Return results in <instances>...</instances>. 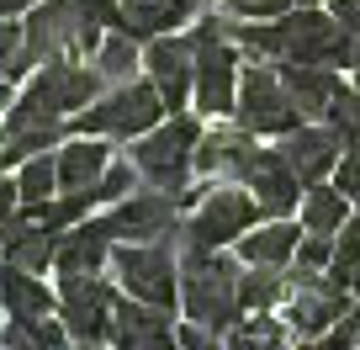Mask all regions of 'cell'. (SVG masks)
<instances>
[{"mask_svg": "<svg viewBox=\"0 0 360 350\" xmlns=\"http://www.w3.org/2000/svg\"><path fill=\"white\" fill-rule=\"evenodd\" d=\"M0 249H6L11 265L43 271V265H53V260H58V234H53V228H43L37 218L16 213L11 223H0Z\"/></svg>", "mask_w": 360, "mask_h": 350, "instance_id": "21", "label": "cell"}, {"mask_svg": "<svg viewBox=\"0 0 360 350\" xmlns=\"http://www.w3.org/2000/svg\"><path fill=\"white\" fill-rule=\"evenodd\" d=\"M143 64H148V80L159 85V96H165V106L180 112L186 96L196 91V37H175V32L148 37Z\"/></svg>", "mask_w": 360, "mask_h": 350, "instance_id": "13", "label": "cell"}, {"mask_svg": "<svg viewBox=\"0 0 360 350\" xmlns=\"http://www.w3.org/2000/svg\"><path fill=\"white\" fill-rule=\"evenodd\" d=\"M349 223V196L339 186H313L302 196V234H339Z\"/></svg>", "mask_w": 360, "mask_h": 350, "instance_id": "26", "label": "cell"}, {"mask_svg": "<svg viewBox=\"0 0 360 350\" xmlns=\"http://www.w3.org/2000/svg\"><path fill=\"white\" fill-rule=\"evenodd\" d=\"M180 255V308L186 318L212 335H228V329L244 324V297H238V276H244V260H228L217 249L202 244H175Z\"/></svg>", "mask_w": 360, "mask_h": 350, "instance_id": "2", "label": "cell"}, {"mask_svg": "<svg viewBox=\"0 0 360 350\" xmlns=\"http://www.w3.org/2000/svg\"><path fill=\"white\" fill-rule=\"evenodd\" d=\"M117 282L127 287V297H143L154 308H169L180 297V255L169 239H154V244H122L112 255Z\"/></svg>", "mask_w": 360, "mask_h": 350, "instance_id": "10", "label": "cell"}, {"mask_svg": "<svg viewBox=\"0 0 360 350\" xmlns=\"http://www.w3.org/2000/svg\"><path fill=\"white\" fill-rule=\"evenodd\" d=\"M328 127L345 138V149L360 154V91H339L334 106H328Z\"/></svg>", "mask_w": 360, "mask_h": 350, "instance_id": "34", "label": "cell"}, {"mask_svg": "<svg viewBox=\"0 0 360 350\" xmlns=\"http://www.w3.org/2000/svg\"><path fill=\"white\" fill-rule=\"evenodd\" d=\"M22 213V181H11L6 170H0V223H11Z\"/></svg>", "mask_w": 360, "mask_h": 350, "instance_id": "39", "label": "cell"}, {"mask_svg": "<svg viewBox=\"0 0 360 350\" xmlns=\"http://www.w3.org/2000/svg\"><path fill=\"white\" fill-rule=\"evenodd\" d=\"M180 196L159 192V186H143V192L122 196L112 218H101L106 239H122V244H154V239H169L180 223Z\"/></svg>", "mask_w": 360, "mask_h": 350, "instance_id": "11", "label": "cell"}, {"mask_svg": "<svg viewBox=\"0 0 360 350\" xmlns=\"http://www.w3.org/2000/svg\"><path fill=\"white\" fill-rule=\"evenodd\" d=\"M255 159H259V144H255L249 127H212V133H202V144H196V170H207L217 181L244 186V175L255 170Z\"/></svg>", "mask_w": 360, "mask_h": 350, "instance_id": "16", "label": "cell"}, {"mask_svg": "<svg viewBox=\"0 0 360 350\" xmlns=\"http://www.w3.org/2000/svg\"><path fill=\"white\" fill-rule=\"evenodd\" d=\"M228 37H233L244 54H259V58H281V64H323V69H349L355 64V43L339 16H323L313 6L302 11H286L276 22H255L244 27L238 16H228Z\"/></svg>", "mask_w": 360, "mask_h": 350, "instance_id": "1", "label": "cell"}, {"mask_svg": "<svg viewBox=\"0 0 360 350\" xmlns=\"http://www.w3.org/2000/svg\"><path fill=\"white\" fill-rule=\"evenodd\" d=\"M112 260V239H106L101 223H79L69 234H58V276H75V271H101Z\"/></svg>", "mask_w": 360, "mask_h": 350, "instance_id": "24", "label": "cell"}, {"mask_svg": "<svg viewBox=\"0 0 360 350\" xmlns=\"http://www.w3.org/2000/svg\"><path fill=\"white\" fill-rule=\"evenodd\" d=\"M238 127H249V133H292V127H302V106L292 101V91H286V80L276 64H249L244 75H238V106H233Z\"/></svg>", "mask_w": 360, "mask_h": 350, "instance_id": "8", "label": "cell"}, {"mask_svg": "<svg viewBox=\"0 0 360 350\" xmlns=\"http://www.w3.org/2000/svg\"><path fill=\"white\" fill-rule=\"evenodd\" d=\"M0 350H53L43 335H37V324H22V318H6V329H0Z\"/></svg>", "mask_w": 360, "mask_h": 350, "instance_id": "36", "label": "cell"}, {"mask_svg": "<svg viewBox=\"0 0 360 350\" xmlns=\"http://www.w3.org/2000/svg\"><path fill=\"white\" fill-rule=\"evenodd\" d=\"M0 313H6V308H0Z\"/></svg>", "mask_w": 360, "mask_h": 350, "instance_id": "49", "label": "cell"}, {"mask_svg": "<svg viewBox=\"0 0 360 350\" xmlns=\"http://www.w3.org/2000/svg\"><path fill=\"white\" fill-rule=\"evenodd\" d=\"M32 64L37 58H32V48H27V32L0 22V80H22Z\"/></svg>", "mask_w": 360, "mask_h": 350, "instance_id": "32", "label": "cell"}, {"mask_svg": "<svg viewBox=\"0 0 360 350\" xmlns=\"http://www.w3.org/2000/svg\"><path fill=\"white\" fill-rule=\"evenodd\" d=\"M286 282H292V292H286V313L281 318H286V329H292L297 339L328 335V329L349 313V297H345L349 287H339L334 276L297 265V271H286Z\"/></svg>", "mask_w": 360, "mask_h": 350, "instance_id": "9", "label": "cell"}, {"mask_svg": "<svg viewBox=\"0 0 360 350\" xmlns=\"http://www.w3.org/2000/svg\"><path fill=\"white\" fill-rule=\"evenodd\" d=\"M165 96H159V85L148 80V85H138V80H127V85H112V91H101L96 101L85 106V112L69 117V133L75 138H143L148 127H159V117H165Z\"/></svg>", "mask_w": 360, "mask_h": 350, "instance_id": "3", "label": "cell"}, {"mask_svg": "<svg viewBox=\"0 0 360 350\" xmlns=\"http://www.w3.org/2000/svg\"><path fill=\"white\" fill-rule=\"evenodd\" d=\"M22 207H43V202H53L58 196V154L53 149H43V154H32L22 165Z\"/></svg>", "mask_w": 360, "mask_h": 350, "instance_id": "28", "label": "cell"}, {"mask_svg": "<svg viewBox=\"0 0 360 350\" xmlns=\"http://www.w3.org/2000/svg\"><path fill=\"white\" fill-rule=\"evenodd\" d=\"M58 318L69 324L75 339H106L112 335V318H117V292L106 287V276L75 271L58 287Z\"/></svg>", "mask_w": 360, "mask_h": 350, "instance_id": "12", "label": "cell"}, {"mask_svg": "<svg viewBox=\"0 0 360 350\" xmlns=\"http://www.w3.org/2000/svg\"><path fill=\"white\" fill-rule=\"evenodd\" d=\"M259 213L255 192L238 181H217V186H202V196H196V207L175 223V234H169V244H202V249H223L233 244V239L249 234V223Z\"/></svg>", "mask_w": 360, "mask_h": 350, "instance_id": "4", "label": "cell"}, {"mask_svg": "<svg viewBox=\"0 0 360 350\" xmlns=\"http://www.w3.org/2000/svg\"><path fill=\"white\" fill-rule=\"evenodd\" d=\"M244 186L255 192V202H259L265 218H286L297 207V186H302V181L286 170L281 149H259V159H255V170L244 175Z\"/></svg>", "mask_w": 360, "mask_h": 350, "instance_id": "19", "label": "cell"}, {"mask_svg": "<svg viewBox=\"0 0 360 350\" xmlns=\"http://www.w3.org/2000/svg\"><path fill=\"white\" fill-rule=\"evenodd\" d=\"M112 165V149L101 138H75L58 149V192H96V181Z\"/></svg>", "mask_w": 360, "mask_h": 350, "instance_id": "22", "label": "cell"}, {"mask_svg": "<svg viewBox=\"0 0 360 350\" xmlns=\"http://www.w3.org/2000/svg\"><path fill=\"white\" fill-rule=\"evenodd\" d=\"M286 318L276 324V318H265V313H255L249 324H238V329H228V350H286Z\"/></svg>", "mask_w": 360, "mask_h": 350, "instance_id": "30", "label": "cell"}, {"mask_svg": "<svg viewBox=\"0 0 360 350\" xmlns=\"http://www.w3.org/2000/svg\"><path fill=\"white\" fill-rule=\"evenodd\" d=\"M276 69H281L292 101L302 106V117H328L334 96L345 91V85L334 80V69H323V64H276Z\"/></svg>", "mask_w": 360, "mask_h": 350, "instance_id": "23", "label": "cell"}, {"mask_svg": "<svg viewBox=\"0 0 360 350\" xmlns=\"http://www.w3.org/2000/svg\"><path fill=\"white\" fill-rule=\"evenodd\" d=\"M11 165V133H6V127H0V170Z\"/></svg>", "mask_w": 360, "mask_h": 350, "instance_id": "43", "label": "cell"}, {"mask_svg": "<svg viewBox=\"0 0 360 350\" xmlns=\"http://www.w3.org/2000/svg\"><path fill=\"white\" fill-rule=\"evenodd\" d=\"M27 6H37V0H0V16H16V11H27Z\"/></svg>", "mask_w": 360, "mask_h": 350, "instance_id": "42", "label": "cell"}, {"mask_svg": "<svg viewBox=\"0 0 360 350\" xmlns=\"http://www.w3.org/2000/svg\"><path fill=\"white\" fill-rule=\"evenodd\" d=\"M286 292H292V282H286V271H276V265H244V276H238L244 313H265V308H276Z\"/></svg>", "mask_w": 360, "mask_h": 350, "instance_id": "27", "label": "cell"}, {"mask_svg": "<svg viewBox=\"0 0 360 350\" xmlns=\"http://www.w3.org/2000/svg\"><path fill=\"white\" fill-rule=\"evenodd\" d=\"M175 335H180V350H228L223 335H212V329H202V324H186V329H175Z\"/></svg>", "mask_w": 360, "mask_h": 350, "instance_id": "38", "label": "cell"}, {"mask_svg": "<svg viewBox=\"0 0 360 350\" xmlns=\"http://www.w3.org/2000/svg\"><path fill=\"white\" fill-rule=\"evenodd\" d=\"M334 16L349 37H360V0H334Z\"/></svg>", "mask_w": 360, "mask_h": 350, "instance_id": "41", "label": "cell"}, {"mask_svg": "<svg viewBox=\"0 0 360 350\" xmlns=\"http://www.w3.org/2000/svg\"><path fill=\"white\" fill-rule=\"evenodd\" d=\"M328 276L339 287H360V218H349L334 234V260H328Z\"/></svg>", "mask_w": 360, "mask_h": 350, "instance_id": "31", "label": "cell"}, {"mask_svg": "<svg viewBox=\"0 0 360 350\" xmlns=\"http://www.w3.org/2000/svg\"><path fill=\"white\" fill-rule=\"evenodd\" d=\"M0 308H6V318L37 324V318L58 313V297L48 292L27 265H11V260H6V265H0Z\"/></svg>", "mask_w": 360, "mask_h": 350, "instance_id": "20", "label": "cell"}, {"mask_svg": "<svg viewBox=\"0 0 360 350\" xmlns=\"http://www.w3.org/2000/svg\"><path fill=\"white\" fill-rule=\"evenodd\" d=\"M349 69H355V85H360V43H355V64H349Z\"/></svg>", "mask_w": 360, "mask_h": 350, "instance_id": "47", "label": "cell"}, {"mask_svg": "<svg viewBox=\"0 0 360 350\" xmlns=\"http://www.w3.org/2000/svg\"><path fill=\"white\" fill-rule=\"evenodd\" d=\"M196 144H202V127L191 117H169L165 127H148L143 138H133L127 159L138 165L143 186H159V192H186V175L196 165Z\"/></svg>", "mask_w": 360, "mask_h": 350, "instance_id": "5", "label": "cell"}, {"mask_svg": "<svg viewBox=\"0 0 360 350\" xmlns=\"http://www.w3.org/2000/svg\"><path fill=\"white\" fill-rule=\"evenodd\" d=\"M339 192H345V196H360V154H355V149H345V159H339Z\"/></svg>", "mask_w": 360, "mask_h": 350, "instance_id": "40", "label": "cell"}, {"mask_svg": "<svg viewBox=\"0 0 360 350\" xmlns=\"http://www.w3.org/2000/svg\"><path fill=\"white\" fill-rule=\"evenodd\" d=\"M64 350H101V339H75V345H64Z\"/></svg>", "mask_w": 360, "mask_h": 350, "instance_id": "45", "label": "cell"}, {"mask_svg": "<svg viewBox=\"0 0 360 350\" xmlns=\"http://www.w3.org/2000/svg\"><path fill=\"white\" fill-rule=\"evenodd\" d=\"M292 255H297V228L281 223V218L238 239V260H244V265H276V271H286Z\"/></svg>", "mask_w": 360, "mask_h": 350, "instance_id": "25", "label": "cell"}, {"mask_svg": "<svg viewBox=\"0 0 360 350\" xmlns=\"http://www.w3.org/2000/svg\"><path fill=\"white\" fill-rule=\"evenodd\" d=\"M202 0H117V16L112 27L127 37H159V32H175L180 22H191Z\"/></svg>", "mask_w": 360, "mask_h": 350, "instance_id": "18", "label": "cell"}, {"mask_svg": "<svg viewBox=\"0 0 360 350\" xmlns=\"http://www.w3.org/2000/svg\"><path fill=\"white\" fill-rule=\"evenodd\" d=\"M138 186H143V175H138V165L122 154V159H112L106 175L96 181V202H122V196H133Z\"/></svg>", "mask_w": 360, "mask_h": 350, "instance_id": "33", "label": "cell"}, {"mask_svg": "<svg viewBox=\"0 0 360 350\" xmlns=\"http://www.w3.org/2000/svg\"><path fill=\"white\" fill-rule=\"evenodd\" d=\"M138 37H127V32H112V37H101V48H96V69H101V80H106V91L112 85H127L133 80V69H138Z\"/></svg>", "mask_w": 360, "mask_h": 350, "instance_id": "29", "label": "cell"}, {"mask_svg": "<svg viewBox=\"0 0 360 350\" xmlns=\"http://www.w3.org/2000/svg\"><path fill=\"white\" fill-rule=\"evenodd\" d=\"M297 350H328V345H318V339H302V345H297Z\"/></svg>", "mask_w": 360, "mask_h": 350, "instance_id": "46", "label": "cell"}, {"mask_svg": "<svg viewBox=\"0 0 360 350\" xmlns=\"http://www.w3.org/2000/svg\"><path fill=\"white\" fill-rule=\"evenodd\" d=\"M302 6H318V0H302Z\"/></svg>", "mask_w": 360, "mask_h": 350, "instance_id": "48", "label": "cell"}, {"mask_svg": "<svg viewBox=\"0 0 360 350\" xmlns=\"http://www.w3.org/2000/svg\"><path fill=\"white\" fill-rule=\"evenodd\" d=\"M196 106L207 117H228L238 106V54L233 37H228V16H207L196 27Z\"/></svg>", "mask_w": 360, "mask_h": 350, "instance_id": "7", "label": "cell"}, {"mask_svg": "<svg viewBox=\"0 0 360 350\" xmlns=\"http://www.w3.org/2000/svg\"><path fill=\"white\" fill-rule=\"evenodd\" d=\"M292 6L297 0H228V16H238V22H276Z\"/></svg>", "mask_w": 360, "mask_h": 350, "instance_id": "35", "label": "cell"}, {"mask_svg": "<svg viewBox=\"0 0 360 350\" xmlns=\"http://www.w3.org/2000/svg\"><path fill=\"white\" fill-rule=\"evenodd\" d=\"M101 91H106L101 69L96 64H75V54H64V58H48L43 75H32V85L16 96V106H22V112H37V117L69 123V117L85 112Z\"/></svg>", "mask_w": 360, "mask_h": 350, "instance_id": "6", "label": "cell"}, {"mask_svg": "<svg viewBox=\"0 0 360 350\" xmlns=\"http://www.w3.org/2000/svg\"><path fill=\"white\" fill-rule=\"evenodd\" d=\"M339 149H345V138H339L334 127H292V133L281 138V159L302 186L323 181L328 170L339 165Z\"/></svg>", "mask_w": 360, "mask_h": 350, "instance_id": "17", "label": "cell"}, {"mask_svg": "<svg viewBox=\"0 0 360 350\" xmlns=\"http://www.w3.org/2000/svg\"><path fill=\"white\" fill-rule=\"evenodd\" d=\"M22 32H27V48H32L37 64L79 54V0H43V6L27 16Z\"/></svg>", "mask_w": 360, "mask_h": 350, "instance_id": "14", "label": "cell"}, {"mask_svg": "<svg viewBox=\"0 0 360 350\" xmlns=\"http://www.w3.org/2000/svg\"><path fill=\"white\" fill-rule=\"evenodd\" d=\"M112 345L117 350H180V335L169 329L165 308L143 303V297H117Z\"/></svg>", "mask_w": 360, "mask_h": 350, "instance_id": "15", "label": "cell"}, {"mask_svg": "<svg viewBox=\"0 0 360 350\" xmlns=\"http://www.w3.org/2000/svg\"><path fill=\"white\" fill-rule=\"evenodd\" d=\"M11 106H16L11 101V80H0V112H11Z\"/></svg>", "mask_w": 360, "mask_h": 350, "instance_id": "44", "label": "cell"}, {"mask_svg": "<svg viewBox=\"0 0 360 350\" xmlns=\"http://www.w3.org/2000/svg\"><path fill=\"white\" fill-rule=\"evenodd\" d=\"M328 260H334V234H307L297 244V265L307 271H328Z\"/></svg>", "mask_w": 360, "mask_h": 350, "instance_id": "37", "label": "cell"}]
</instances>
